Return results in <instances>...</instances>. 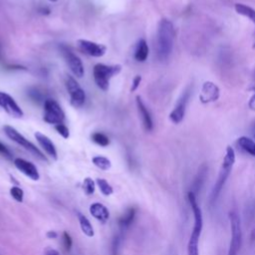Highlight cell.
<instances>
[{
  "instance_id": "obj_1",
  "label": "cell",
  "mask_w": 255,
  "mask_h": 255,
  "mask_svg": "<svg viewBox=\"0 0 255 255\" xmlns=\"http://www.w3.org/2000/svg\"><path fill=\"white\" fill-rule=\"evenodd\" d=\"M174 27L168 19H161L158 23L155 41L156 56L159 61H166L173 49Z\"/></svg>"
},
{
  "instance_id": "obj_2",
  "label": "cell",
  "mask_w": 255,
  "mask_h": 255,
  "mask_svg": "<svg viewBox=\"0 0 255 255\" xmlns=\"http://www.w3.org/2000/svg\"><path fill=\"white\" fill-rule=\"evenodd\" d=\"M187 200L193 214V226L187 242V255H199V239L203 228V217L201 208L197 202L196 195L189 190Z\"/></svg>"
},
{
  "instance_id": "obj_3",
  "label": "cell",
  "mask_w": 255,
  "mask_h": 255,
  "mask_svg": "<svg viewBox=\"0 0 255 255\" xmlns=\"http://www.w3.org/2000/svg\"><path fill=\"white\" fill-rule=\"evenodd\" d=\"M234 163H235V151H234L233 147H231L230 145H227L220 169L218 171L217 179H216V181L211 189V192H210V196H209L210 206H213L216 203V201H217V199H218V197H219V195H220V193H221V191H222V189L232 171Z\"/></svg>"
},
{
  "instance_id": "obj_4",
  "label": "cell",
  "mask_w": 255,
  "mask_h": 255,
  "mask_svg": "<svg viewBox=\"0 0 255 255\" xmlns=\"http://www.w3.org/2000/svg\"><path fill=\"white\" fill-rule=\"evenodd\" d=\"M122 70L121 65H105V64H96L93 70L94 80L96 85L102 91H108L110 87V80L117 76Z\"/></svg>"
},
{
  "instance_id": "obj_5",
  "label": "cell",
  "mask_w": 255,
  "mask_h": 255,
  "mask_svg": "<svg viewBox=\"0 0 255 255\" xmlns=\"http://www.w3.org/2000/svg\"><path fill=\"white\" fill-rule=\"evenodd\" d=\"M3 130L5 132V134L14 142H16L17 144L21 145L22 147H24L26 150H28L29 152H31L33 155H35L36 157H38L41 160H45L47 161L46 156L44 155V153L34 144L32 143L30 140H28L23 134H21L16 128H14L11 126H4L3 127Z\"/></svg>"
},
{
  "instance_id": "obj_6",
  "label": "cell",
  "mask_w": 255,
  "mask_h": 255,
  "mask_svg": "<svg viewBox=\"0 0 255 255\" xmlns=\"http://www.w3.org/2000/svg\"><path fill=\"white\" fill-rule=\"evenodd\" d=\"M43 120L50 125L56 126L64 124L65 113L61 106L53 99H47L44 102V116Z\"/></svg>"
},
{
  "instance_id": "obj_7",
  "label": "cell",
  "mask_w": 255,
  "mask_h": 255,
  "mask_svg": "<svg viewBox=\"0 0 255 255\" xmlns=\"http://www.w3.org/2000/svg\"><path fill=\"white\" fill-rule=\"evenodd\" d=\"M228 218L230 222L231 238L229 247L240 250L242 244V229H241V220L238 212L236 210H231L228 213Z\"/></svg>"
},
{
  "instance_id": "obj_8",
  "label": "cell",
  "mask_w": 255,
  "mask_h": 255,
  "mask_svg": "<svg viewBox=\"0 0 255 255\" xmlns=\"http://www.w3.org/2000/svg\"><path fill=\"white\" fill-rule=\"evenodd\" d=\"M66 88L70 95L71 105L74 108H81L86 101V94L79 83L72 77L67 76L66 78Z\"/></svg>"
},
{
  "instance_id": "obj_9",
  "label": "cell",
  "mask_w": 255,
  "mask_h": 255,
  "mask_svg": "<svg viewBox=\"0 0 255 255\" xmlns=\"http://www.w3.org/2000/svg\"><path fill=\"white\" fill-rule=\"evenodd\" d=\"M191 91H192V87L188 86L180 95V97L178 98L173 110L171 111V113L169 114V120L173 123V124H179L185 115V110H186V106L188 104L190 95H191Z\"/></svg>"
},
{
  "instance_id": "obj_10",
  "label": "cell",
  "mask_w": 255,
  "mask_h": 255,
  "mask_svg": "<svg viewBox=\"0 0 255 255\" xmlns=\"http://www.w3.org/2000/svg\"><path fill=\"white\" fill-rule=\"evenodd\" d=\"M60 50H61V53H62L67 65L69 66L70 70L72 71V73L76 77L82 78L85 74V69H84V65H83L82 60L64 45H62L60 47Z\"/></svg>"
},
{
  "instance_id": "obj_11",
  "label": "cell",
  "mask_w": 255,
  "mask_h": 255,
  "mask_svg": "<svg viewBox=\"0 0 255 255\" xmlns=\"http://www.w3.org/2000/svg\"><path fill=\"white\" fill-rule=\"evenodd\" d=\"M0 107L11 117L13 118H22L24 116V112L15 102V100L8 95L7 93L0 92Z\"/></svg>"
},
{
  "instance_id": "obj_12",
  "label": "cell",
  "mask_w": 255,
  "mask_h": 255,
  "mask_svg": "<svg viewBox=\"0 0 255 255\" xmlns=\"http://www.w3.org/2000/svg\"><path fill=\"white\" fill-rule=\"evenodd\" d=\"M77 43L81 51H83L85 54L92 57L100 58V57H103L107 52V47L103 44H99V43L85 40V39H79Z\"/></svg>"
},
{
  "instance_id": "obj_13",
  "label": "cell",
  "mask_w": 255,
  "mask_h": 255,
  "mask_svg": "<svg viewBox=\"0 0 255 255\" xmlns=\"http://www.w3.org/2000/svg\"><path fill=\"white\" fill-rule=\"evenodd\" d=\"M13 163H14L15 167L20 172H22L24 175H26L30 179H32L34 181H37V180L40 179L39 170H38V168L36 167V165L33 162L28 161V160H26L24 158L17 157V158H15L13 160Z\"/></svg>"
},
{
  "instance_id": "obj_14",
  "label": "cell",
  "mask_w": 255,
  "mask_h": 255,
  "mask_svg": "<svg viewBox=\"0 0 255 255\" xmlns=\"http://www.w3.org/2000/svg\"><path fill=\"white\" fill-rule=\"evenodd\" d=\"M220 91L219 88L210 81H206L203 83L201 88V93L199 95V100L202 104H208L215 102L219 99Z\"/></svg>"
},
{
  "instance_id": "obj_15",
  "label": "cell",
  "mask_w": 255,
  "mask_h": 255,
  "mask_svg": "<svg viewBox=\"0 0 255 255\" xmlns=\"http://www.w3.org/2000/svg\"><path fill=\"white\" fill-rule=\"evenodd\" d=\"M35 138L38 141V143L40 144V146L42 147V149L50 156L52 157V159L57 160L58 159V152L56 149L55 144L53 143V141L50 139V137H48L46 134L42 133L41 131H36L35 132Z\"/></svg>"
},
{
  "instance_id": "obj_16",
  "label": "cell",
  "mask_w": 255,
  "mask_h": 255,
  "mask_svg": "<svg viewBox=\"0 0 255 255\" xmlns=\"http://www.w3.org/2000/svg\"><path fill=\"white\" fill-rule=\"evenodd\" d=\"M135 103H136V108L138 111V114L140 116L142 125L144 127V129L147 131L152 130L153 128V122H152V118L150 116V113L148 112L147 108L145 107L143 101L141 100L140 96H136L135 98Z\"/></svg>"
},
{
  "instance_id": "obj_17",
  "label": "cell",
  "mask_w": 255,
  "mask_h": 255,
  "mask_svg": "<svg viewBox=\"0 0 255 255\" xmlns=\"http://www.w3.org/2000/svg\"><path fill=\"white\" fill-rule=\"evenodd\" d=\"M90 214L100 221L101 223H106L110 218V211L106 205L101 202H94L89 207Z\"/></svg>"
},
{
  "instance_id": "obj_18",
  "label": "cell",
  "mask_w": 255,
  "mask_h": 255,
  "mask_svg": "<svg viewBox=\"0 0 255 255\" xmlns=\"http://www.w3.org/2000/svg\"><path fill=\"white\" fill-rule=\"evenodd\" d=\"M76 215H77V218H78V221H79V225H80V228L82 230V232L87 236V237H94L95 235V230H94V227L91 223V221L89 220V218L84 215L83 213L77 211L76 212Z\"/></svg>"
},
{
  "instance_id": "obj_19",
  "label": "cell",
  "mask_w": 255,
  "mask_h": 255,
  "mask_svg": "<svg viewBox=\"0 0 255 255\" xmlns=\"http://www.w3.org/2000/svg\"><path fill=\"white\" fill-rule=\"evenodd\" d=\"M237 145L242 149L244 152L250 154L251 156L255 157V141L245 135H242L238 137L237 139Z\"/></svg>"
},
{
  "instance_id": "obj_20",
  "label": "cell",
  "mask_w": 255,
  "mask_h": 255,
  "mask_svg": "<svg viewBox=\"0 0 255 255\" xmlns=\"http://www.w3.org/2000/svg\"><path fill=\"white\" fill-rule=\"evenodd\" d=\"M148 57V46L144 39H139L134 50V59L137 62H144Z\"/></svg>"
},
{
  "instance_id": "obj_21",
  "label": "cell",
  "mask_w": 255,
  "mask_h": 255,
  "mask_svg": "<svg viewBox=\"0 0 255 255\" xmlns=\"http://www.w3.org/2000/svg\"><path fill=\"white\" fill-rule=\"evenodd\" d=\"M136 209L134 207H128L126 212L119 218V225L122 229L128 228L134 220Z\"/></svg>"
},
{
  "instance_id": "obj_22",
  "label": "cell",
  "mask_w": 255,
  "mask_h": 255,
  "mask_svg": "<svg viewBox=\"0 0 255 255\" xmlns=\"http://www.w3.org/2000/svg\"><path fill=\"white\" fill-rule=\"evenodd\" d=\"M234 9L239 15L247 17L255 26V9L243 3H236Z\"/></svg>"
},
{
  "instance_id": "obj_23",
  "label": "cell",
  "mask_w": 255,
  "mask_h": 255,
  "mask_svg": "<svg viewBox=\"0 0 255 255\" xmlns=\"http://www.w3.org/2000/svg\"><path fill=\"white\" fill-rule=\"evenodd\" d=\"M206 174H207V167L205 165H202L199 170H198V173L197 175L195 176V179L193 181V184H192V189L191 191L196 195L197 191L200 189V187L202 186L205 178H206Z\"/></svg>"
},
{
  "instance_id": "obj_24",
  "label": "cell",
  "mask_w": 255,
  "mask_h": 255,
  "mask_svg": "<svg viewBox=\"0 0 255 255\" xmlns=\"http://www.w3.org/2000/svg\"><path fill=\"white\" fill-rule=\"evenodd\" d=\"M92 162L95 166L100 168L101 170H109L112 167L111 160L104 155H96L92 158Z\"/></svg>"
},
{
  "instance_id": "obj_25",
  "label": "cell",
  "mask_w": 255,
  "mask_h": 255,
  "mask_svg": "<svg viewBox=\"0 0 255 255\" xmlns=\"http://www.w3.org/2000/svg\"><path fill=\"white\" fill-rule=\"evenodd\" d=\"M96 184L98 185L101 193L105 196H109L114 193V188L113 186L106 180L105 178H97L96 179Z\"/></svg>"
},
{
  "instance_id": "obj_26",
  "label": "cell",
  "mask_w": 255,
  "mask_h": 255,
  "mask_svg": "<svg viewBox=\"0 0 255 255\" xmlns=\"http://www.w3.org/2000/svg\"><path fill=\"white\" fill-rule=\"evenodd\" d=\"M91 138L95 143L103 147L108 146L110 144V138L105 133H102V132H94L91 135Z\"/></svg>"
},
{
  "instance_id": "obj_27",
  "label": "cell",
  "mask_w": 255,
  "mask_h": 255,
  "mask_svg": "<svg viewBox=\"0 0 255 255\" xmlns=\"http://www.w3.org/2000/svg\"><path fill=\"white\" fill-rule=\"evenodd\" d=\"M82 188L86 195H93L96 190V181L91 177H86L83 181Z\"/></svg>"
},
{
  "instance_id": "obj_28",
  "label": "cell",
  "mask_w": 255,
  "mask_h": 255,
  "mask_svg": "<svg viewBox=\"0 0 255 255\" xmlns=\"http://www.w3.org/2000/svg\"><path fill=\"white\" fill-rule=\"evenodd\" d=\"M10 195L17 202L21 203L24 200V190L18 185H14L10 188Z\"/></svg>"
},
{
  "instance_id": "obj_29",
  "label": "cell",
  "mask_w": 255,
  "mask_h": 255,
  "mask_svg": "<svg viewBox=\"0 0 255 255\" xmlns=\"http://www.w3.org/2000/svg\"><path fill=\"white\" fill-rule=\"evenodd\" d=\"M62 243H63V247H64L65 251L69 252L72 248V245H73V240H72V237L69 234V232H67V231L63 232V234H62Z\"/></svg>"
},
{
  "instance_id": "obj_30",
  "label": "cell",
  "mask_w": 255,
  "mask_h": 255,
  "mask_svg": "<svg viewBox=\"0 0 255 255\" xmlns=\"http://www.w3.org/2000/svg\"><path fill=\"white\" fill-rule=\"evenodd\" d=\"M55 127V129L58 131V133L63 136L64 138H69L70 136V131H69V128H67L66 125L64 124H59V125H56L54 126Z\"/></svg>"
},
{
  "instance_id": "obj_31",
  "label": "cell",
  "mask_w": 255,
  "mask_h": 255,
  "mask_svg": "<svg viewBox=\"0 0 255 255\" xmlns=\"http://www.w3.org/2000/svg\"><path fill=\"white\" fill-rule=\"evenodd\" d=\"M0 154L8 160H12V158H13V154L10 151V149L1 141H0Z\"/></svg>"
},
{
  "instance_id": "obj_32",
  "label": "cell",
  "mask_w": 255,
  "mask_h": 255,
  "mask_svg": "<svg viewBox=\"0 0 255 255\" xmlns=\"http://www.w3.org/2000/svg\"><path fill=\"white\" fill-rule=\"evenodd\" d=\"M141 82V77L139 75L135 76L133 78V81H132V84H131V88H130V92H134L137 90V88L139 87V84Z\"/></svg>"
},
{
  "instance_id": "obj_33",
  "label": "cell",
  "mask_w": 255,
  "mask_h": 255,
  "mask_svg": "<svg viewBox=\"0 0 255 255\" xmlns=\"http://www.w3.org/2000/svg\"><path fill=\"white\" fill-rule=\"evenodd\" d=\"M46 237L48 239H56L58 237V233L55 230H49L46 232Z\"/></svg>"
},
{
  "instance_id": "obj_34",
  "label": "cell",
  "mask_w": 255,
  "mask_h": 255,
  "mask_svg": "<svg viewBox=\"0 0 255 255\" xmlns=\"http://www.w3.org/2000/svg\"><path fill=\"white\" fill-rule=\"evenodd\" d=\"M253 90H254V94H253V96L250 98L249 103H248V106H249V108H250L251 110L255 111V88H254Z\"/></svg>"
},
{
  "instance_id": "obj_35",
  "label": "cell",
  "mask_w": 255,
  "mask_h": 255,
  "mask_svg": "<svg viewBox=\"0 0 255 255\" xmlns=\"http://www.w3.org/2000/svg\"><path fill=\"white\" fill-rule=\"evenodd\" d=\"M45 255H60V253L58 250H56L54 248H48L45 251Z\"/></svg>"
},
{
  "instance_id": "obj_36",
  "label": "cell",
  "mask_w": 255,
  "mask_h": 255,
  "mask_svg": "<svg viewBox=\"0 0 255 255\" xmlns=\"http://www.w3.org/2000/svg\"><path fill=\"white\" fill-rule=\"evenodd\" d=\"M238 250L232 248V247H229V250H228V255H237L238 254Z\"/></svg>"
},
{
  "instance_id": "obj_37",
  "label": "cell",
  "mask_w": 255,
  "mask_h": 255,
  "mask_svg": "<svg viewBox=\"0 0 255 255\" xmlns=\"http://www.w3.org/2000/svg\"><path fill=\"white\" fill-rule=\"evenodd\" d=\"M39 12H40L41 14H49V13H50V10H49L48 8H41V9L39 10Z\"/></svg>"
},
{
  "instance_id": "obj_38",
  "label": "cell",
  "mask_w": 255,
  "mask_h": 255,
  "mask_svg": "<svg viewBox=\"0 0 255 255\" xmlns=\"http://www.w3.org/2000/svg\"><path fill=\"white\" fill-rule=\"evenodd\" d=\"M251 239L252 240H255V228L252 230V232H251Z\"/></svg>"
},
{
  "instance_id": "obj_39",
  "label": "cell",
  "mask_w": 255,
  "mask_h": 255,
  "mask_svg": "<svg viewBox=\"0 0 255 255\" xmlns=\"http://www.w3.org/2000/svg\"><path fill=\"white\" fill-rule=\"evenodd\" d=\"M252 132H253V135L255 137V123L253 124V127H252Z\"/></svg>"
},
{
  "instance_id": "obj_40",
  "label": "cell",
  "mask_w": 255,
  "mask_h": 255,
  "mask_svg": "<svg viewBox=\"0 0 255 255\" xmlns=\"http://www.w3.org/2000/svg\"><path fill=\"white\" fill-rule=\"evenodd\" d=\"M49 1H51V2H56V1H58V0H49Z\"/></svg>"
},
{
  "instance_id": "obj_41",
  "label": "cell",
  "mask_w": 255,
  "mask_h": 255,
  "mask_svg": "<svg viewBox=\"0 0 255 255\" xmlns=\"http://www.w3.org/2000/svg\"><path fill=\"white\" fill-rule=\"evenodd\" d=\"M254 47H255V45H254Z\"/></svg>"
}]
</instances>
